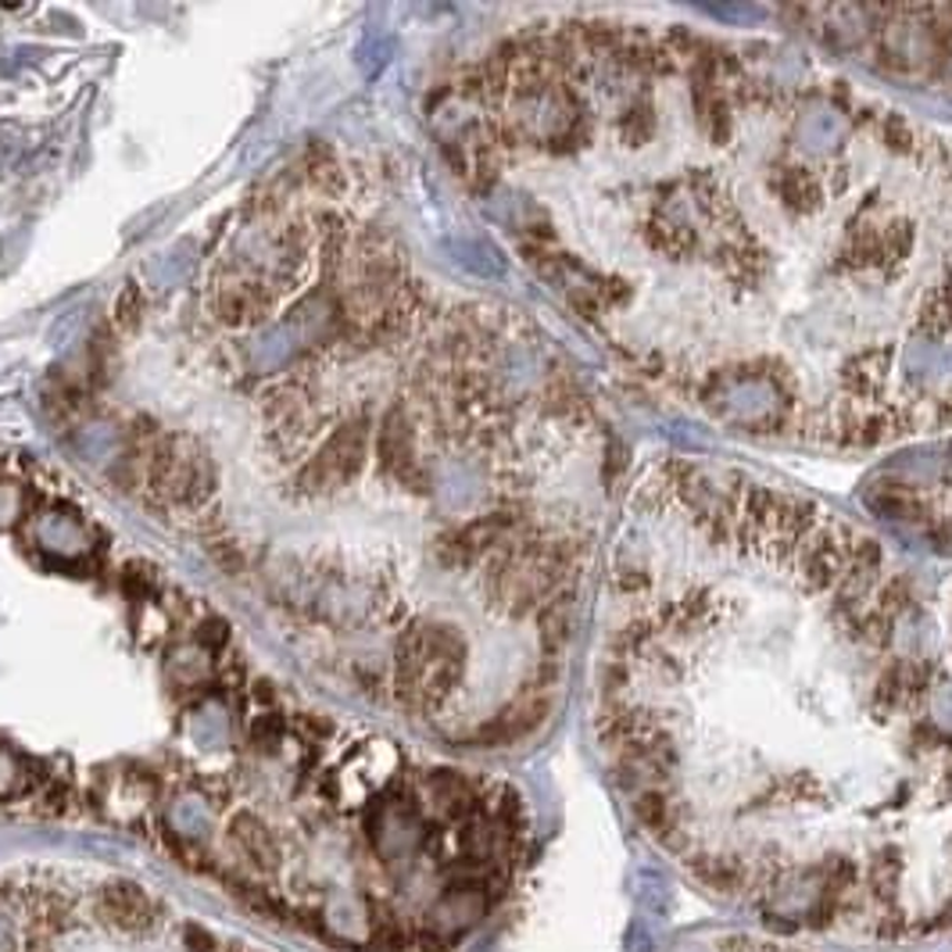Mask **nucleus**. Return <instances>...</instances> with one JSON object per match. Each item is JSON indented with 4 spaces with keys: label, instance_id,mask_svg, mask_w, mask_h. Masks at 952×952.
Returning <instances> with one entry per match:
<instances>
[{
    "label": "nucleus",
    "instance_id": "obj_1",
    "mask_svg": "<svg viewBox=\"0 0 952 952\" xmlns=\"http://www.w3.org/2000/svg\"><path fill=\"white\" fill-rule=\"evenodd\" d=\"M465 670V641L451 627H412L398 644L394 688L415 709L441 705L459 688Z\"/></svg>",
    "mask_w": 952,
    "mask_h": 952
},
{
    "label": "nucleus",
    "instance_id": "obj_2",
    "mask_svg": "<svg viewBox=\"0 0 952 952\" xmlns=\"http://www.w3.org/2000/svg\"><path fill=\"white\" fill-rule=\"evenodd\" d=\"M93 916L101 921L108 931H119L137 939V934H148L158 928V906L148 895V889L129 878H111L104 881L93 895Z\"/></svg>",
    "mask_w": 952,
    "mask_h": 952
},
{
    "label": "nucleus",
    "instance_id": "obj_3",
    "mask_svg": "<svg viewBox=\"0 0 952 952\" xmlns=\"http://www.w3.org/2000/svg\"><path fill=\"white\" fill-rule=\"evenodd\" d=\"M362 462H365V430L354 423V427H344L341 433H333V438L319 448V455L309 462V470L301 473V483L309 491H333L359 473Z\"/></svg>",
    "mask_w": 952,
    "mask_h": 952
},
{
    "label": "nucleus",
    "instance_id": "obj_4",
    "mask_svg": "<svg viewBox=\"0 0 952 952\" xmlns=\"http://www.w3.org/2000/svg\"><path fill=\"white\" fill-rule=\"evenodd\" d=\"M204 480V459L198 448H187L183 441L166 444L151 462V483L166 498H193L198 483Z\"/></svg>",
    "mask_w": 952,
    "mask_h": 952
},
{
    "label": "nucleus",
    "instance_id": "obj_5",
    "mask_svg": "<svg viewBox=\"0 0 952 952\" xmlns=\"http://www.w3.org/2000/svg\"><path fill=\"white\" fill-rule=\"evenodd\" d=\"M552 713V699L544 691H530L515 705H509L505 713H498L494 720H488L483 728L477 731V745H512V741H523L534 734L541 723Z\"/></svg>",
    "mask_w": 952,
    "mask_h": 952
},
{
    "label": "nucleus",
    "instance_id": "obj_6",
    "mask_svg": "<svg viewBox=\"0 0 952 952\" xmlns=\"http://www.w3.org/2000/svg\"><path fill=\"white\" fill-rule=\"evenodd\" d=\"M272 304V294L262 280L254 277H230L219 287V315L230 322H251L262 319Z\"/></svg>",
    "mask_w": 952,
    "mask_h": 952
},
{
    "label": "nucleus",
    "instance_id": "obj_7",
    "mask_svg": "<svg viewBox=\"0 0 952 952\" xmlns=\"http://www.w3.org/2000/svg\"><path fill=\"white\" fill-rule=\"evenodd\" d=\"M230 842H233V849L240 852V856H244L258 870H272L280 863L277 838H272V831L254 813H237L230 820Z\"/></svg>",
    "mask_w": 952,
    "mask_h": 952
},
{
    "label": "nucleus",
    "instance_id": "obj_8",
    "mask_svg": "<svg viewBox=\"0 0 952 952\" xmlns=\"http://www.w3.org/2000/svg\"><path fill=\"white\" fill-rule=\"evenodd\" d=\"M634 816L644 831L659 838V842H667V838H673L677 831H684L681 828V805H677L673 795L663 792V788H644V792H638Z\"/></svg>",
    "mask_w": 952,
    "mask_h": 952
},
{
    "label": "nucleus",
    "instance_id": "obj_9",
    "mask_svg": "<svg viewBox=\"0 0 952 952\" xmlns=\"http://www.w3.org/2000/svg\"><path fill=\"white\" fill-rule=\"evenodd\" d=\"M380 455L383 465L398 477H415V451H412V427L401 412L387 415V427L380 433Z\"/></svg>",
    "mask_w": 952,
    "mask_h": 952
},
{
    "label": "nucleus",
    "instance_id": "obj_10",
    "mask_svg": "<svg viewBox=\"0 0 952 952\" xmlns=\"http://www.w3.org/2000/svg\"><path fill=\"white\" fill-rule=\"evenodd\" d=\"M691 874H695L699 881H705L713 892H741V884H745L749 878V866L741 863L738 856H713V852H695V856L688 860Z\"/></svg>",
    "mask_w": 952,
    "mask_h": 952
},
{
    "label": "nucleus",
    "instance_id": "obj_11",
    "mask_svg": "<svg viewBox=\"0 0 952 952\" xmlns=\"http://www.w3.org/2000/svg\"><path fill=\"white\" fill-rule=\"evenodd\" d=\"M895 881H899V852L884 849L878 863L870 866V889H874L878 899H889L895 892Z\"/></svg>",
    "mask_w": 952,
    "mask_h": 952
},
{
    "label": "nucleus",
    "instance_id": "obj_12",
    "mask_svg": "<svg viewBox=\"0 0 952 952\" xmlns=\"http://www.w3.org/2000/svg\"><path fill=\"white\" fill-rule=\"evenodd\" d=\"M183 942H187L190 952H216V949H219L212 934H208L204 928H198V924H187V928H183Z\"/></svg>",
    "mask_w": 952,
    "mask_h": 952
}]
</instances>
